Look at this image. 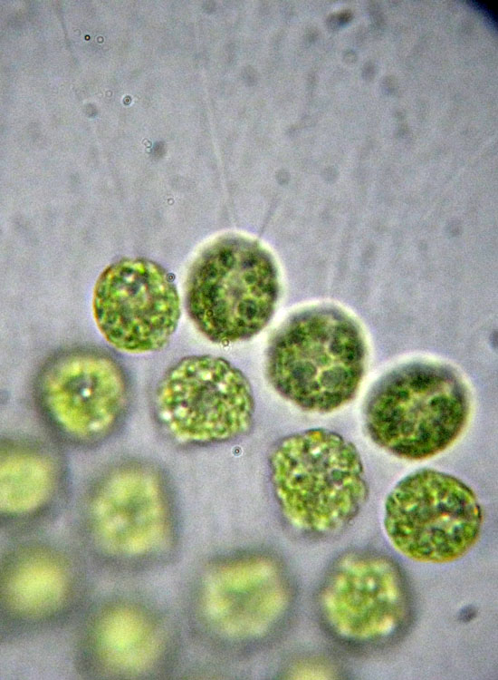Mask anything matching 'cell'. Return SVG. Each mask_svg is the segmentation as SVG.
I'll list each match as a JSON object with an SVG mask.
<instances>
[{"label": "cell", "instance_id": "cell-1", "mask_svg": "<svg viewBox=\"0 0 498 680\" xmlns=\"http://www.w3.org/2000/svg\"><path fill=\"white\" fill-rule=\"evenodd\" d=\"M365 343L356 323L331 307L292 316L272 340L267 375L302 410L329 413L353 399L365 369Z\"/></svg>", "mask_w": 498, "mask_h": 680}, {"label": "cell", "instance_id": "cell-2", "mask_svg": "<svg viewBox=\"0 0 498 680\" xmlns=\"http://www.w3.org/2000/svg\"><path fill=\"white\" fill-rule=\"evenodd\" d=\"M270 471L283 512L307 531L342 529L368 497L358 450L327 429H310L283 438L272 452Z\"/></svg>", "mask_w": 498, "mask_h": 680}, {"label": "cell", "instance_id": "cell-3", "mask_svg": "<svg viewBox=\"0 0 498 680\" xmlns=\"http://www.w3.org/2000/svg\"><path fill=\"white\" fill-rule=\"evenodd\" d=\"M470 411L464 384L451 369L409 364L389 373L365 405L371 440L405 460L421 461L448 448L464 429Z\"/></svg>", "mask_w": 498, "mask_h": 680}, {"label": "cell", "instance_id": "cell-4", "mask_svg": "<svg viewBox=\"0 0 498 680\" xmlns=\"http://www.w3.org/2000/svg\"><path fill=\"white\" fill-rule=\"evenodd\" d=\"M275 263L258 242L225 236L208 246L187 281L189 317L210 341L247 340L270 321L278 298Z\"/></svg>", "mask_w": 498, "mask_h": 680}, {"label": "cell", "instance_id": "cell-5", "mask_svg": "<svg viewBox=\"0 0 498 680\" xmlns=\"http://www.w3.org/2000/svg\"><path fill=\"white\" fill-rule=\"evenodd\" d=\"M483 512L458 478L432 469L398 481L385 502L384 528L405 557L442 564L463 558L479 539Z\"/></svg>", "mask_w": 498, "mask_h": 680}, {"label": "cell", "instance_id": "cell-6", "mask_svg": "<svg viewBox=\"0 0 498 680\" xmlns=\"http://www.w3.org/2000/svg\"><path fill=\"white\" fill-rule=\"evenodd\" d=\"M155 409L174 439L201 445L246 432L254 399L249 380L231 363L213 355H191L164 374L156 390Z\"/></svg>", "mask_w": 498, "mask_h": 680}, {"label": "cell", "instance_id": "cell-7", "mask_svg": "<svg viewBox=\"0 0 498 680\" xmlns=\"http://www.w3.org/2000/svg\"><path fill=\"white\" fill-rule=\"evenodd\" d=\"M92 310L106 341L130 354L165 347L181 313L169 273L142 257L121 258L102 271L93 289Z\"/></svg>", "mask_w": 498, "mask_h": 680}, {"label": "cell", "instance_id": "cell-8", "mask_svg": "<svg viewBox=\"0 0 498 680\" xmlns=\"http://www.w3.org/2000/svg\"><path fill=\"white\" fill-rule=\"evenodd\" d=\"M38 391L53 425L80 442L108 435L122 417L128 400L126 378L118 363L89 350L52 360L39 377Z\"/></svg>", "mask_w": 498, "mask_h": 680}, {"label": "cell", "instance_id": "cell-9", "mask_svg": "<svg viewBox=\"0 0 498 680\" xmlns=\"http://www.w3.org/2000/svg\"><path fill=\"white\" fill-rule=\"evenodd\" d=\"M328 615L342 635L374 640L390 634L407 608L398 570L387 559L362 556L341 566L327 590Z\"/></svg>", "mask_w": 498, "mask_h": 680}, {"label": "cell", "instance_id": "cell-10", "mask_svg": "<svg viewBox=\"0 0 498 680\" xmlns=\"http://www.w3.org/2000/svg\"><path fill=\"white\" fill-rule=\"evenodd\" d=\"M46 461L36 453L24 451L2 459V494L9 492L7 497L11 501L17 499V504L23 506L26 490L28 508L40 504L51 485L52 467Z\"/></svg>", "mask_w": 498, "mask_h": 680}]
</instances>
